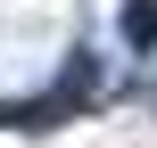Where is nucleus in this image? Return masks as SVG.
Returning a JSON list of instances; mask_svg holds the SVG:
<instances>
[{"label": "nucleus", "instance_id": "obj_1", "mask_svg": "<svg viewBox=\"0 0 157 148\" xmlns=\"http://www.w3.org/2000/svg\"><path fill=\"white\" fill-rule=\"evenodd\" d=\"M124 33H132V49H149L157 41V0H124Z\"/></svg>", "mask_w": 157, "mask_h": 148}]
</instances>
